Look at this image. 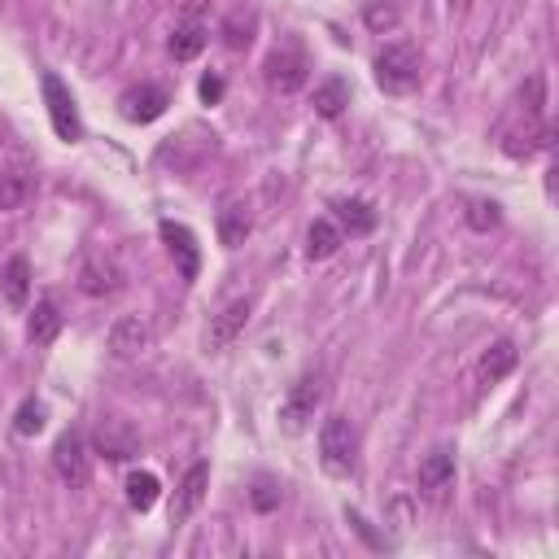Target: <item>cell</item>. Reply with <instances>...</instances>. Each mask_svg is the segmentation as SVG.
Returning <instances> with one entry per match:
<instances>
[{
    "instance_id": "6da1fadb",
    "label": "cell",
    "mask_w": 559,
    "mask_h": 559,
    "mask_svg": "<svg viewBox=\"0 0 559 559\" xmlns=\"http://www.w3.org/2000/svg\"><path fill=\"white\" fill-rule=\"evenodd\" d=\"M319 463H324L328 477L346 481L354 477V463H359V433L346 415H328L319 424Z\"/></svg>"
},
{
    "instance_id": "7a4b0ae2",
    "label": "cell",
    "mask_w": 559,
    "mask_h": 559,
    "mask_svg": "<svg viewBox=\"0 0 559 559\" xmlns=\"http://www.w3.org/2000/svg\"><path fill=\"white\" fill-rule=\"evenodd\" d=\"M376 83L385 92H394V97L420 88V49H415L411 40L385 44V49L376 53Z\"/></svg>"
},
{
    "instance_id": "3957f363",
    "label": "cell",
    "mask_w": 559,
    "mask_h": 559,
    "mask_svg": "<svg viewBox=\"0 0 559 559\" xmlns=\"http://www.w3.org/2000/svg\"><path fill=\"white\" fill-rule=\"evenodd\" d=\"M319 402H324V376H319V372L297 376L289 385V394H284V402H280L284 433H306L311 420H315V411H319Z\"/></svg>"
},
{
    "instance_id": "277c9868",
    "label": "cell",
    "mask_w": 559,
    "mask_h": 559,
    "mask_svg": "<svg viewBox=\"0 0 559 559\" xmlns=\"http://www.w3.org/2000/svg\"><path fill=\"white\" fill-rule=\"evenodd\" d=\"M40 88H44V105H49V123H53L57 140H66V145H79V140H83V123H79V110H75V97H70V88L57 75H44Z\"/></svg>"
},
{
    "instance_id": "5b68a950",
    "label": "cell",
    "mask_w": 559,
    "mask_h": 559,
    "mask_svg": "<svg viewBox=\"0 0 559 559\" xmlns=\"http://www.w3.org/2000/svg\"><path fill=\"white\" fill-rule=\"evenodd\" d=\"M92 450H97L101 459L110 463H127L140 455V433L132 420H123V415H110V420L97 424V433H92Z\"/></svg>"
},
{
    "instance_id": "8992f818",
    "label": "cell",
    "mask_w": 559,
    "mask_h": 559,
    "mask_svg": "<svg viewBox=\"0 0 559 559\" xmlns=\"http://www.w3.org/2000/svg\"><path fill=\"white\" fill-rule=\"evenodd\" d=\"M420 494L428 498L433 507H442L450 494H455V455L446 446L428 450L424 463H420Z\"/></svg>"
},
{
    "instance_id": "52a82bcc",
    "label": "cell",
    "mask_w": 559,
    "mask_h": 559,
    "mask_svg": "<svg viewBox=\"0 0 559 559\" xmlns=\"http://www.w3.org/2000/svg\"><path fill=\"white\" fill-rule=\"evenodd\" d=\"M166 105H171V97H166L158 83H140V88H127L123 97H118V114H123L127 123H158L166 114Z\"/></svg>"
},
{
    "instance_id": "ba28073f",
    "label": "cell",
    "mask_w": 559,
    "mask_h": 559,
    "mask_svg": "<svg viewBox=\"0 0 559 559\" xmlns=\"http://www.w3.org/2000/svg\"><path fill=\"white\" fill-rule=\"evenodd\" d=\"M306 75H311V66H306V57L297 53V49H280V53H271V57H267V66H263L267 88H271V92H284V97L302 88Z\"/></svg>"
},
{
    "instance_id": "9c48e42d",
    "label": "cell",
    "mask_w": 559,
    "mask_h": 559,
    "mask_svg": "<svg viewBox=\"0 0 559 559\" xmlns=\"http://www.w3.org/2000/svg\"><path fill=\"white\" fill-rule=\"evenodd\" d=\"M249 311H254V302H249V297H236V302L223 306V311L210 319V328H206V350H228L232 341L245 332Z\"/></svg>"
},
{
    "instance_id": "30bf717a",
    "label": "cell",
    "mask_w": 559,
    "mask_h": 559,
    "mask_svg": "<svg viewBox=\"0 0 559 559\" xmlns=\"http://www.w3.org/2000/svg\"><path fill=\"white\" fill-rule=\"evenodd\" d=\"M79 289L88 293V297H110V293L123 289V267H118L114 258H105V254L83 258V267H79Z\"/></svg>"
},
{
    "instance_id": "8fae6325",
    "label": "cell",
    "mask_w": 559,
    "mask_h": 559,
    "mask_svg": "<svg viewBox=\"0 0 559 559\" xmlns=\"http://www.w3.org/2000/svg\"><path fill=\"white\" fill-rule=\"evenodd\" d=\"M53 472L66 485H83L88 481V446H83L79 433H62L53 446Z\"/></svg>"
},
{
    "instance_id": "7c38bea8",
    "label": "cell",
    "mask_w": 559,
    "mask_h": 559,
    "mask_svg": "<svg viewBox=\"0 0 559 559\" xmlns=\"http://www.w3.org/2000/svg\"><path fill=\"white\" fill-rule=\"evenodd\" d=\"M158 232H162L166 249H171V258L180 263V280L193 284V280H197V271H201V249H197V236L188 232L184 223H171V219H166Z\"/></svg>"
},
{
    "instance_id": "4fadbf2b",
    "label": "cell",
    "mask_w": 559,
    "mask_h": 559,
    "mask_svg": "<svg viewBox=\"0 0 559 559\" xmlns=\"http://www.w3.org/2000/svg\"><path fill=\"white\" fill-rule=\"evenodd\" d=\"M149 324L145 319H136V315H123V319H114L110 324V337H105V346H110L114 359H136V354H145L149 350Z\"/></svg>"
},
{
    "instance_id": "5bb4252c",
    "label": "cell",
    "mask_w": 559,
    "mask_h": 559,
    "mask_svg": "<svg viewBox=\"0 0 559 559\" xmlns=\"http://www.w3.org/2000/svg\"><path fill=\"white\" fill-rule=\"evenodd\" d=\"M214 228H219V245L223 249H241L249 241V228H254V219H249V206L241 197H228L214 214Z\"/></svg>"
},
{
    "instance_id": "9a60e30c",
    "label": "cell",
    "mask_w": 559,
    "mask_h": 559,
    "mask_svg": "<svg viewBox=\"0 0 559 559\" xmlns=\"http://www.w3.org/2000/svg\"><path fill=\"white\" fill-rule=\"evenodd\" d=\"M206 485H210V468H206V463H193V468L184 472L180 494H175V503H171V525H184V520L201 507V498H206Z\"/></svg>"
},
{
    "instance_id": "2e32d148",
    "label": "cell",
    "mask_w": 559,
    "mask_h": 559,
    "mask_svg": "<svg viewBox=\"0 0 559 559\" xmlns=\"http://www.w3.org/2000/svg\"><path fill=\"white\" fill-rule=\"evenodd\" d=\"M35 197V175L22 171V166H9L0 175V210H22Z\"/></svg>"
},
{
    "instance_id": "e0dca14e",
    "label": "cell",
    "mask_w": 559,
    "mask_h": 559,
    "mask_svg": "<svg viewBox=\"0 0 559 559\" xmlns=\"http://www.w3.org/2000/svg\"><path fill=\"white\" fill-rule=\"evenodd\" d=\"M57 332H62V311H57V302H35V311L27 319V341L31 346H53Z\"/></svg>"
},
{
    "instance_id": "ac0fdd59",
    "label": "cell",
    "mask_w": 559,
    "mask_h": 559,
    "mask_svg": "<svg viewBox=\"0 0 559 559\" xmlns=\"http://www.w3.org/2000/svg\"><path fill=\"white\" fill-rule=\"evenodd\" d=\"M337 228H346L350 236H367V232H376V206L372 201H363V197H346V201H337Z\"/></svg>"
},
{
    "instance_id": "d6986e66",
    "label": "cell",
    "mask_w": 559,
    "mask_h": 559,
    "mask_svg": "<svg viewBox=\"0 0 559 559\" xmlns=\"http://www.w3.org/2000/svg\"><path fill=\"white\" fill-rule=\"evenodd\" d=\"M206 40H210L206 22L188 18V22H180V27H175V35H171V57H175V62H193V57L206 49Z\"/></svg>"
},
{
    "instance_id": "ffe728a7",
    "label": "cell",
    "mask_w": 559,
    "mask_h": 559,
    "mask_svg": "<svg viewBox=\"0 0 559 559\" xmlns=\"http://www.w3.org/2000/svg\"><path fill=\"white\" fill-rule=\"evenodd\" d=\"M337 249H341V228L332 219H315L311 232H306V258H311V263H324Z\"/></svg>"
},
{
    "instance_id": "44dd1931",
    "label": "cell",
    "mask_w": 559,
    "mask_h": 559,
    "mask_svg": "<svg viewBox=\"0 0 559 559\" xmlns=\"http://www.w3.org/2000/svg\"><path fill=\"white\" fill-rule=\"evenodd\" d=\"M315 114L319 118H341V114H346V105H350V88H346V79H337V75H332V79H324V83H319V88H315Z\"/></svg>"
},
{
    "instance_id": "7402d4cb",
    "label": "cell",
    "mask_w": 559,
    "mask_h": 559,
    "mask_svg": "<svg viewBox=\"0 0 559 559\" xmlns=\"http://www.w3.org/2000/svg\"><path fill=\"white\" fill-rule=\"evenodd\" d=\"M516 359H520V354H516V341H494V346L481 354V380H485V385L503 380L511 367H516Z\"/></svg>"
},
{
    "instance_id": "603a6c76",
    "label": "cell",
    "mask_w": 559,
    "mask_h": 559,
    "mask_svg": "<svg viewBox=\"0 0 559 559\" xmlns=\"http://www.w3.org/2000/svg\"><path fill=\"white\" fill-rule=\"evenodd\" d=\"M5 302L9 306H27V297H31V263L27 258H9V267H5Z\"/></svg>"
},
{
    "instance_id": "cb8c5ba5",
    "label": "cell",
    "mask_w": 559,
    "mask_h": 559,
    "mask_svg": "<svg viewBox=\"0 0 559 559\" xmlns=\"http://www.w3.org/2000/svg\"><path fill=\"white\" fill-rule=\"evenodd\" d=\"M158 498H162V485L153 472H132L127 477V503H132V511H153Z\"/></svg>"
},
{
    "instance_id": "d4e9b609",
    "label": "cell",
    "mask_w": 559,
    "mask_h": 559,
    "mask_svg": "<svg viewBox=\"0 0 559 559\" xmlns=\"http://www.w3.org/2000/svg\"><path fill=\"white\" fill-rule=\"evenodd\" d=\"M44 420H49V407H44V402H35V398H27L18 407V415H14V433L18 437H35V433H44Z\"/></svg>"
},
{
    "instance_id": "484cf974",
    "label": "cell",
    "mask_w": 559,
    "mask_h": 559,
    "mask_svg": "<svg viewBox=\"0 0 559 559\" xmlns=\"http://www.w3.org/2000/svg\"><path fill=\"white\" fill-rule=\"evenodd\" d=\"M463 219H468V228H472V232H494L498 223H503V210H498L494 201H472Z\"/></svg>"
},
{
    "instance_id": "4316f807",
    "label": "cell",
    "mask_w": 559,
    "mask_h": 559,
    "mask_svg": "<svg viewBox=\"0 0 559 559\" xmlns=\"http://www.w3.org/2000/svg\"><path fill=\"white\" fill-rule=\"evenodd\" d=\"M363 22L372 31H394L398 27V9L394 5H367L363 9Z\"/></svg>"
},
{
    "instance_id": "83f0119b",
    "label": "cell",
    "mask_w": 559,
    "mask_h": 559,
    "mask_svg": "<svg viewBox=\"0 0 559 559\" xmlns=\"http://www.w3.org/2000/svg\"><path fill=\"white\" fill-rule=\"evenodd\" d=\"M249 503H254L258 511H276V507H280V490H276L271 481H258L254 494H249Z\"/></svg>"
},
{
    "instance_id": "f1b7e54d",
    "label": "cell",
    "mask_w": 559,
    "mask_h": 559,
    "mask_svg": "<svg viewBox=\"0 0 559 559\" xmlns=\"http://www.w3.org/2000/svg\"><path fill=\"white\" fill-rule=\"evenodd\" d=\"M201 101H206V105H219V101H223V79H219V75H206V79H201Z\"/></svg>"
},
{
    "instance_id": "f546056e",
    "label": "cell",
    "mask_w": 559,
    "mask_h": 559,
    "mask_svg": "<svg viewBox=\"0 0 559 559\" xmlns=\"http://www.w3.org/2000/svg\"><path fill=\"white\" fill-rule=\"evenodd\" d=\"M223 31H228V44H232V49H245V44L254 40V35H249V27L241 31V18H228V27H223Z\"/></svg>"
},
{
    "instance_id": "4dcf8cb0",
    "label": "cell",
    "mask_w": 559,
    "mask_h": 559,
    "mask_svg": "<svg viewBox=\"0 0 559 559\" xmlns=\"http://www.w3.org/2000/svg\"><path fill=\"white\" fill-rule=\"evenodd\" d=\"M529 114H533V118H542V75H533V79H529Z\"/></svg>"
},
{
    "instance_id": "1f68e13d",
    "label": "cell",
    "mask_w": 559,
    "mask_h": 559,
    "mask_svg": "<svg viewBox=\"0 0 559 559\" xmlns=\"http://www.w3.org/2000/svg\"><path fill=\"white\" fill-rule=\"evenodd\" d=\"M346 516H350V525H354V529H359V533H363V538H367V542H372V546H385V538H376V533H372V525H367V520L359 516V511H346Z\"/></svg>"
},
{
    "instance_id": "d6a6232c",
    "label": "cell",
    "mask_w": 559,
    "mask_h": 559,
    "mask_svg": "<svg viewBox=\"0 0 559 559\" xmlns=\"http://www.w3.org/2000/svg\"><path fill=\"white\" fill-rule=\"evenodd\" d=\"M450 5H459V9H468V5H472V0H450Z\"/></svg>"
}]
</instances>
